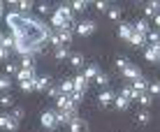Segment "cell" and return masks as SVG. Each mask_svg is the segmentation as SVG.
Wrapping results in <instances>:
<instances>
[{
    "instance_id": "8fae6325",
    "label": "cell",
    "mask_w": 160,
    "mask_h": 132,
    "mask_svg": "<svg viewBox=\"0 0 160 132\" xmlns=\"http://www.w3.org/2000/svg\"><path fill=\"white\" fill-rule=\"evenodd\" d=\"M35 76H37L35 70H21V67H19V72H16V84H23V81H35Z\"/></svg>"
},
{
    "instance_id": "f35d334b",
    "label": "cell",
    "mask_w": 160,
    "mask_h": 132,
    "mask_svg": "<svg viewBox=\"0 0 160 132\" xmlns=\"http://www.w3.org/2000/svg\"><path fill=\"white\" fill-rule=\"evenodd\" d=\"M146 42H151V44H158V42H160V32H158V30H151V32L146 35Z\"/></svg>"
},
{
    "instance_id": "d6986e66",
    "label": "cell",
    "mask_w": 160,
    "mask_h": 132,
    "mask_svg": "<svg viewBox=\"0 0 160 132\" xmlns=\"http://www.w3.org/2000/svg\"><path fill=\"white\" fill-rule=\"evenodd\" d=\"M70 65H72L74 70H81V67H86V58L81 56V53H72V56H70Z\"/></svg>"
},
{
    "instance_id": "52a82bcc",
    "label": "cell",
    "mask_w": 160,
    "mask_h": 132,
    "mask_svg": "<svg viewBox=\"0 0 160 132\" xmlns=\"http://www.w3.org/2000/svg\"><path fill=\"white\" fill-rule=\"evenodd\" d=\"M121 74H123V79H128V81H135V79H139V76H142V70L137 67L135 63H128L123 70H121Z\"/></svg>"
},
{
    "instance_id": "8992f818",
    "label": "cell",
    "mask_w": 160,
    "mask_h": 132,
    "mask_svg": "<svg viewBox=\"0 0 160 132\" xmlns=\"http://www.w3.org/2000/svg\"><path fill=\"white\" fill-rule=\"evenodd\" d=\"M0 128L7 132H16L19 130V120H16L12 114H0Z\"/></svg>"
},
{
    "instance_id": "ab89813d",
    "label": "cell",
    "mask_w": 160,
    "mask_h": 132,
    "mask_svg": "<svg viewBox=\"0 0 160 132\" xmlns=\"http://www.w3.org/2000/svg\"><path fill=\"white\" fill-rule=\"evenodd\" d=\"M19 88L23 93H30V90H35V84H32V81H23V84H19Z\"/></svg>"
},
{
    "instance_id": "1f68e13d",
    "label": "cell",
    "mask_w": 160,
    "mask_h": 132,
    "mask_svg": "<svg viewBox=\"0 0 160 132\" xmlns=\"http://www.w3.org/2000/svg\"><path fill=\"white\" fill-rule=\"evenodd\" d=\"M14 44H16V40H14L12 35H2V46H5V49L14 51Z\"/></svg>"
},
{
    "instance_id": "ffe728a7",
    "label": "cell",
    "mask_w": 160,
    "mask_h": 132,
    "mask_svg": "<svg viewBox=\"0 0 160 132\" xmlns=\"http://www.w3.org/2000/svg\"><path fill=\"white\" fill-rule=\"evenodd\" d=\"M70 56H72V53L68 51V46H56L53 49V58L56 60H70Z\"/></svg>"
},
{
    "instance_id": "9a60e30c",
    "label": "cell",
    "mask_w": 160,
    "mask_h": 132,
    "mask_svg": "<svg viewBox=\"0 0 160 132\" xmlns=\"http://www.w3.org/2000/svg\"><path fill=\"white\" fill-rule=\"evenodd\" d=\"M144 14H146V16H151V19H156V16L160 14V0L146 2V5H144Z\"/></svg>"
},
{
    "instance_id": "5b68a950",
    "label": "cell",
    "mask_w": 160,
    "mask_h": 132,
    "mask_svg": "<svg viewBox=\"0 0 160 132\" xmlns=\"http://www.w3.org/2000/svg\"><path fill=\"white\" fill-rule=\"evenodd\" d=\"M77 111H79V109H56L58 125H70L77 118Z\"/></svg>"
},
{
    "instance_id": "7dc6e473",
    "label": "cell",
    "mask_w": 160,
    "mask_h": 132,
    "mask_svg": "<svg viewBox=\"0 0 160 132\" xmlns=\"http://www.w3.org/2000/svg\"><path fill=\"white\" fill-rule=\"evenodd\" d=\"M2 5H5V2H0V16L5 14V7H2Z\"/></svg>"
},
{
    "instance_id": "7a4b0ae2",
    "label": "cell",
    "mask_w": 160,
    "mask_h": 132,
    "mask_svg": "<svg viewBox=\"0 0 160 132\" xmlns=\"http://www.w3.org/2000/svg\"><path fill=\"white\" fill-rule=\"evenodd\" d=\"M72 23H74V12H72V7L60 5L56 12H53V16H51V26H53L56 30H60V28H72Z\"/></svg>"
},
{
    "instance_id": "8d00e7d4",
    "label": "cell",
    "mask_w": 160,
    "mask_h": 132,
    "mask_svg": "<svg viewBox=\"0 0 160 132\" xmlns=\"http://www.w3.org/2000/svg\"><path fill=\"white\" fill-rule=\"evenodd\" d=\"M148 95H160V81H153V84H148Z\"/></svg>"
},
{
    "instance_id": "ac0fdd59",
    "label": "cell",
    "mask_w": 160,
    "mask_h": 132,
    "mask_svg": "<svg viewBox=\"0 0 160 132\" xmlns=\"http://www.w3.org/2000/svg\"><path fill=\"white\" fill-rule=\"evenodd\" d=\"M58 88H60V95H72L74 93V84H72V79H65V81H60L58 84Z\"/></svg>"
},
{
    "instance_id": "603a6c76",
    "label": "cell",
    "mask_w": 160,
    "mask_h": 132,
    "mask_svg": "<svg viewBox=\"0 0 160 132\" xmlns=\"http://www.w3.org/2000/svg\"><path fill=\"white\" fill-rule=\"evenodd\" d=\"M32 7H35V2H32V0H21V2H16V9H19V14H28Z\"/></svg>"
},
{
    "instance_id": "e575fe53",
    "label": "cell",
    "mask_w": 160,
    "mask_h": 132,
    "mask_svg": "<svg viewBox=\"0 0 160 132\" xmlns=\"http://www.w3.org/2000/svg\"><path fill=\"white\" fill-rule=\"evenodd\" d=\"M109 7H112V2H107V0H98V2H95L98 12H109Z\"/></svg>"
},
{
    "instance_id": "d6a6232c",
    "label": "cell",
    "mask_w": 160,
    "mask_h": 132,
    "mask_svg": "<svg viewBox=\"0 0 160 132\" xmlns=\"http://www.w3.org/2000/svg\"><path fill=\"white\" fill-rule=\"evenodd\" d=\"M0 104H2V107H14V97L9 95V93H2V95H0Z\"/></svg>"
},
{
    "instance_id": "681fc988",
    "label": "cell",
    "mask_w": 160,
    "mask_h": 132,
    "mask_svg": "<svg viewBox=\"0 0 160 132\" xmlns=\"http://www.w3.org/2000/svg\"><path fill=\"white\" fill-rule=\"evenodd\" d=\"M0 44H2V35H0Z\"/></svg>"
},
{
    "instance_id": "f546056e",
    "label": "cell",
    "mask_w": 160,
    "mask_h": 132,
    "mask_svg": "<svg viewBox=\"0 0 160 132\" xmlns=\"http://www.w3.org/2000/svg\"><path fill=\"white\" fill-rule=\"evenodd\" d=\"M21 70H35V60H32V56H23V58H21Z\"/></svg>"
},
{
    "instance_id": "3957f363",
    "label": "cell",
    "mask_w": 160,
    "mask_h": 132,
    "mask_svg": "<svg viewBox=\"0 0 160 132\" xmlns=\"http://www.w3.org/2000/svg\"><path fill=\"white\" fill-rule=\"evenodd\" d=\"M40 123L44 130H56L58 128V118H56V111L53 109H44L42 116H40Z\"/></svg>"
},
{
    "instance_id": "4dcf8cb0",
    "label": "cell",
    "mask_w": 160,
    "mask_h": 132,
    "mask_svg": "<svg viewBox=\"0 0 160 132\" xmlns=\"http://www.w3.org/2000/svg\"><path fill=\"white\" fill-rule=\"evenodd\" d=\"M121 14H123V12H121V7H116V5H112V7H109V12H107V16H109L112 21H118Z\"/></svg>"
},
{
    "instance_id": "4316f807",
    "label": "cell",
    "mask_w": 160,
    "mask_h": 132,
    "mask_svg": "<svg viewBox=\"0 0 160 132\" xmlns=\"http://www.w3.org/2000/svg\"><path fill=\"white\" fill-rule=\"evenodd\" d=\"M128 107H130V100H123V97L116 95V100H114V109H118V111H125Z\"/></svg>"
},
{
    "instance_id": "44dd1931",
    "label": "cell",
    "mask_w": 160,
    "mask_h": 132,
    "mask_svg": "<svg viewBox=\"0 0 160 132\" xmlns=\"http://www.w3.org/2000/svg\"><path fill=\"white\" fill-rule=\"evenodd\" d=\"M132 28H135V32H139V35H148V32H151V28H148V21L146 19H142V21H137L135 26H132Z\"/></svg>"
},
{
    "instance_id": "b9f144b4",
    "label": "cell",
    "mask_w": 160,
    "mask_h": 132,
    "mask_svg": "<svg viewBox=\"0 0 160 132\" xmlns=\"http://www.w3.org/2000/svg\"><path fill=\"white\" fill-rule=\"evenodd\" d=\"M9 53H12V51H9V49H5L2 44H0V60H5V63H7V60H9Z\"/></svg>"
},
{
    "instance_id": "d4e9b609",
    "label": "cell",
    "mask_w": 160,
    "mask_h": 132,
    "mask_svg": "<svg viewBox=\"0 0 160 132\" xmlns=\"http://www.w3.org/2000/svg\"><path fill=\"white\" fill-rule=\"evenodd\" d=\"M137 102H139L144 109H148V107L153 104V95H148V93H142V95H137Z\"/></svg>"
},
{
    "instance_id": "6da1fadb",
    "label": "cell",
    "mask_w": 160,
    "mask_h": 132,
    "mask_svg": "<svg viewBox=\"0 0 160 132\" xmlns=\"http://www.w3.org/2000/svg\"><path fill=\"white\" fill-rule=\"evenodd\" d=\"M7 28H9V35L16 40L14 51L21 58L40 53L44 44L49 42V35H51V28L47 23H42L35 16L19 14V12H7Z\"/></svg>"
},
{
    "instance_id": "60d3db41",
    "label": "cell",
    "mask_w": 160,
    "mask_h": 132,
    "mask_svg": "<svg viewBox=\"0 0 160 132\" xmlns=\"http://www.w3.org/2000/svg\"><path fill=\"white\" fill-rule=\"evenodd\" d=\"M23 114H26V111H23V107H14V109H12V116H14L16 120L23 118Z\"/></svg>"
},
{
    "instance_id": "30bf717a",
    "label": "cell",
    "mask_w": 160,
    "mask_h": 132,
    "mask_svg": "<svg viewBox=\"0 0 160 132\" xmlns=\"http://www.w3.org/2000/svg\"><path fill=\"white\" fill-rule=\"evenodd\" d=\"M81 74H84L86 81H95L98 76H100V67H98L95 63H91V65H86V67H84V72H81Z\"/></svg>"
},
{
    "instance_id": "277c9868",
    "label": "cell",
    "mask_w": 160,
    "mask_h": 132,
    "mask_svg": "<svg viewBox=\"0 0 160 132\" xmlns=\"http://www.w3.org/2000/svg\"><path fill=\"white\" fill-rule=\"evenodd\" d=\"M95 30H98L95 21H81V23L74 26V32H77V35H81V37H91Z\"/></svg>"
},
{
    "instance_id": "4fadbf2b",
    "label": "cell",
    "mask_w": 160,
    "mask_h": 132,
    "mask_svg": "<svg viewBox=\"0 0 160 132\" xmlns=\"http://www.w3.org/2000/svg\"><path fill=\"white\" fill-rule=\"evenodd\" d=\"M132 90H135V95H142V93H148V81L144 76H139V79L132 81Z\"/></svg>"
},
{
    "instance_id": "bcb514c9",
    "label": "cell",
    "mask_w": 160,
    "mask_h": 132,
    "mask_svg": "<svg viewBox=\"0 0 160 132\" xmlns=\"http://www.w3.org/2000/svg\"><path fill=\"white\" fill-rule=\"evenodd\" d=\"M151 49H153V53H156V58L160 60V42L158 44H151Z\"/></svg>"
},
{
    "instance_id": "f907efd6",
    "label": "cell",
    "mask_w": 160,
    "mask_h": 132,
    "mask_svg": "<svg viewBox=\"0 0 160 132\" xmlns=\"http://www.w3.org/2000/svg\"><path fill=\"white\" fill-rule=\"evenodd\" d=\"M0 19H2V16H0Z\"/></svg>"
},
{
    "instance_id": "7402d4cb",
    "label": "cell",
    "mask_w": 160,
    "mask_h": 132,
    "mask_svg": "<svg viewBox=\"0 0 160 132\" xmlns=\"http://www.w3.org/2000/svg\"><path fill=\"white\" fill-rule=\"evenodd\" d=\"M118 97H123V100H137V95H135V90H132V86L128 84V86H123L121 88V93H118Z\"/></svg>"
},
{
    "instance_id": "c3c4849f",
    "label": "cell",
    "mask_w": 160,
    "mask_h": 132,
    "mask_svg": "<svg viewBox=\"0 0 160 132\" xmlns=\"http://www.w3.org/2000/svg\"><path fill=\"white\" fill-rule=\"evenodd\" d=\"M156 23H158V28H160V14L156 16Z\"/></svg>"
},
{
    "instance_id": "9c48e42d",
    "label": "cell",
    "mask_w": 160,
    "mask_h": 132,
    "mask_svg": "<svg viewBox=\"0 0 160 132\" xmlns=\"http://www.w3.org/2000/svg\"><path fill=\"white\" fill-rule=\"evenodd\" d=\"M32 84H35V90L37 93H42V90H47V88L51 86V76H49V74H37Z\"/></svg>"
},
{
    "instance_id": "83f0119b",
    "label": "cell",
    "mask_w": 160,
    "mask_h": 132,
    "mask_svg": "<svg viewBox=\"0 0 160 132\" xmlns=\"http://www.w3.org/2000/svg\"><path fill=\"white\" fill-rule=\"evenodd\" d=\"M70 7H72V12H86L88 2L86 0H74V2H70Z\"/></svg>"
},
{
    "instance_id": "484cf974",
    "label": "cell",
    "mask_w": 160,
    "mask_h": 132,
    "mask_svg": "<svg viewBox=\"0 0 160 132\" xmlns=\"http://www.w3.org/2000/svg\"><path fill=\"white\" fill-rule=\"evenodd\" d=\"M12 84H14V81L9 79L7 74H2V76H0V90H2V93H9V88H12Z\"/></svg>"
},
{
    "instance_id": "2e32d148",
    "label": "cell",
    "mask_w": 160,
    "mask_h": 132,
    "mask_svg": "<svg viewBox=\"0 0 160 132\" xmlns=\"http://www.w3.org/2000/svg\"><path fill=\"white\" fill-rule=\"evenodd\" d=\"M70 132H88V123L81 116H77L72 123H70Z\"/></svg>"
},
{
    "instance_id": "5bb4252c",
    "label": "cell",
    "mask_w": 160,
    "mask_h": 132,
    "mask_svg": "<svg viewBox=\"0 0 160 132\" xmlns=\"http://www.w3.org/2000/svg\"><path fill=\"white\" fill-rule=\"evenodd\" d=\"M72 84H74V93H81V95H84V93L88 90V81L84 79V74H77L72 79Z\"/></svg>"
},
{
    "instance_id": "ee69618b",
    "label": "cell",
    "mask_w": 160,
    "mask_h": 132,
    "mask_svg": "<svg viewBox=\"0 0 160 132\" xmlns=\"http://www.w3.org/2000/svg\"><path fill=\"white\" fill-rule=\"evenodd\" d=\"M128 63H130L128 58H116V67H118V70H123V67H125Z\"/></svg>"
},
{
    "instance_id": "e0dca14e",
    "label": "cell",
    "mask_w": 160,
    "mask_h": 132,
    "mask_svg": "<svg viewBox=\"0 0 160 132\" xmlns=\"http://www.w3.org/2000/svg\"><path fill=\"white\" fill-rule=\"evenodd\" d=\"M135 35V28H132V23H123L118 28V37L121 40H125V42H130V37Z\"/></svg>"
},
{
    "instance_id": "7c38bea8",
    "label": "cell",
    "mask_w": 160,
    "mask_h": 132,
    "mask_svg": "<svg viewBox=\"0 0 160 132\" xmlns=\"http://www.w3.org/2000/svg\"><path fill=\"white\" fill-rule=\"evenodd\" d=\"M56 35H58L60 44H63V46H68V44L72 42V37H74V30H72V28H60V30H56Z\"/></svg>"
},
{
    "instance_id": "d590c367",
    "label": "cell",
    "mask_w": 160,
    "mask_h": 132,
    "mask_svg": "<svg viewBox=\"0 0 160 132\" xmlns=\"http://www.w3.org/2000/svg\"><path fill=\"white\" fill-rule=\"evenodd\" d=\"M95 84H98V86H102V88H107V86H109V74L100 72V76L95 79Z\"/></svg>"
},
{
    "instance_id": "ba28073f",
    "label": "cell",
    "mask_w": 160,
    "mask_h": 132,
    "mask_svg": "<svg viewBox=\"0 0 160 132\" xmlns=\"http://www.w3.org/2000/svg\"><path fill=\"white\" fill-rule=\"evenodd\" d=\"M114 100H116V93L114 90H102L98 95V104L100 107H114Z\"/></svg>"
},
{
    "instance_id": "f6af8a7d",
    "label": "cell",
    "mask_w": 160,
    "mask_h": 132,
    "mask_svg": "<svg viewBox=\"0 0 160 132\" xmlns=\"http://www.w3.org/2000/svg\"><path fill=\"white\" fill-rule=\"evenodd\" d=\"M16 72H19V67L14 63H7V74H16Z\"/></svg>"
},
{
    "instance_id": "cb8c5ba5",
    "label": "cell",
    "mask_w": 160,
    "mask_h": 132,
    "mask_svg": "<svg viewBox=\"0 0 160 132\" xmlns=\"http://www.w3.org/2000/svg\"><path fill=\"white\" fill-rule=\"evenodd\" d=\"M135 120H137V125H148V123H151V114H148V109L139 111V114L135 116Z\"/></svg>"
},
{
    "instance_id": "f1b7e54d",
    "label": "cell",
    "mask_w": 160,
    "mask_h": 132,
    "mask_svg": "<svg viewBox=\"0 0 160 132\" xmlns=\"http://www.w3.org/2000/svg\"><path fill=\"white\" fill-rule=\"evenodd\" d=\"M130 44H132V46H144V44H146V37L139 35V32H135V35L130 37Z\"/></svg>"
},
{
    "instance_id": "836d02e7",
    "label": "cell",
    "mask_w": 160,
    "mask_h": 132,
    "mask_svg": "<svg viewBox=\"0 0 160 132\" xmlns=\"http://www.w3.org/2000/svg\"><path fill=\"white\" fill-rule=\"evenodd\" d=\"M47 95H49V97H53V100H58V97H60V88H58L56 84H51V86L47 88Z\"/></svg>"
},
{
    "instance_id": "7bdbcfd3",
    "label": "cell",
    "mask_w": 160,
    "mask_h": 132,
    "mask_svg": "<svg viewBox=\"0 0 160 132\" xmlns=\"http://www.w3.org/2000/svg\"><path fill=\"white\" fill-rule=\"evenodd\" d=\"M37 12H40V14H49V12H51L49 2H40V5H37Z\"/></svg>"
},
{
    "instance_id": "74e56055",
    "label": "cell",
    "mask_w": 160,
    "mask_h": 132,
    "mask_svg": "<svg viewBox=\"0 0 160 132\" xmlns=\"http://www.w3.org/2000/svg\"><path fill=\"white\" fill-rule=\"evenodd\" d=\"M144 58L148 60V63H158V58H156V53H153V49H151V46H146V49H144Z\"/></svg>"
}]
</instances>
